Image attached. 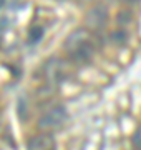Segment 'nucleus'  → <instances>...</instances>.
<instances>
[{
    "mask_svg": "<svg viewBox=\"0 0 141 150\" xmlns=\"http://www.w3.org/2000/svg\"><path fill=\"white\" fill-rule=\"evenodd\" d=\"M43 74L52 85H57L68 75V64L61 59H50L43 67Z\"/></svg>",
    "mask_w": 141,
    "mask_h": 150,
    "instance_id": "nucleus-1",
    "label": "nucleus"
},
{
    "mask_svg": "<svg viewBox=\"0 0 141 150\" xmlns=\"http://www.w3.org/2000/svg\"><path fill=\"white\" fill-rule=\"evenodd\" d=\"M65 120H66V110L61 105H57V107L50 108L48 112L38 120V125H40V129L53 130L58 129L60 125H63Z\"/></svg>",
    "mask_w": 141,
    "mask_h": 150,
    "instance_id": "nucleus-2",
    "label": "nucleus"
},
{
    "mask_svg": "<svg viewBox=\"0 0 141 150\" xmlns=\"http://www.w3.org/2000/svg\"><path fill=\"white\" fill-rule=\"evenodd\" d=\"M106 20H108V10L105 5H95L91 7L90 10L87 12L85 15V25H88L93 30H98V28H103L106 25Z\"/></svg>",
    "mask_w": 141,
    "mask_h": 150,
    "instance_id": "nucleus-3",
    "label": "nucleus"
},
{
    "mask_svg": "<svg viewBox=\"0 0 141 150\" xmlns=\"http://www.w3.org/2000/svg\"><path fill=\"white\" fill-rule=\"evenodd\" d=\"M90 38L91 37H90V32H88L87 28H76V30H73V32L66 37L65 50L71 55L73 52H76V50H80L82 47L88 45Z\"/></svg>",
    "mask_w": 141,
    "mask_h": 150,
    "instance_id": "nucleus-4",
    "label": "nucleus"
},
{
    "mask_svg": "<svg viewBox=\"0 0 141 150\" xmlns=\"http://www.w3.org/2000/svg\"><path fill=\"white\" fill-rule=\"evenodd\" d=\"M55 140L52 134H38L33 135L32 139L28 140L27 149L28 150H53Z\"/></svg>",
    "mask_w": 141,
    "mask_h": 150,
    "instance_id": "nucleus-5",
    "label": "nucleus"
},
{
    "mask_svg": "<svg viewBox=\"0 0 141 150\" xmlns=\"http://www.w3.org/2000/svg\"><path fill=\"white\" fill-rule=\"evenodd\" d=\"M91 55H93V47L88 43V45L82 47L80 50L73 52V54H71V59H73V62H76V64H83V62H87V60L91 59Z\"/></svg>",
    "mask_w": 141,
    "mask_h": 150,
    "instance_id": "nucleus-6",
    "label": "nucleus"
},
{
    "mask_svg": "<svg viewBox=\"0 0 141 150\" xmlns=\"http://www.w3.org/2000/svg\"><path fill=\"white\" fill-rule=\"evenodd\" d=\"M43 37V28L42 27H32L30 28V32H28V42L30 43H37L40 42V38Z\"/></svg>",
    "mask_w": 141,
    "mask_h": 150,
    "instance_id": "nucleus-7",
    "label": "nucleus"
},
{
    "mask_svg": "<svg viewBox=\"0 0 141 150\" xmlns=\"http://www.w3.org/2000/svg\"><path fill=\"white\" fill-rule=\"evenodd\" d=\"M111 38H113L114 43H118V45H123L126 42V38H128V33L125 30H116V32L111 33Z\"/></svg>",
    "mask_w": 141,
    "mask_h": 150,
    "instance_id": "nucleus-8",
    "label": "nucleus"
},
{
    "mask_svg": "<svg viewBox=\"0 0 141 150\" xmlns=\"http://www.w3.org/2000/svg\"><path fill=\"white\" fill-rule=\"evenodd\" d=\"M116 20H118L119 25H126V23H130L131 22V13L130 12H126V10H121L118 13V18H116Z\"/></svg>",
    "mask_w": 141,
    "mask_h": 150,
    "instance_id": "nucleus-9",
    "label": "nucleus"
},
{
    "mask_svg": "<svg viewBox=\"0 0 141 150\" xmlns=\"http://www.w3.org/2000/svg\"><path fill=\"white\" fill-rule=\"evenodd\" d=\"M133 145H135L138 150H141V127L135 132V135H133Z\"/></svg>",
    "mask_w": 141,
    "mask_h": 150,
    "instance_id": "nucleus-10",
    "label": "nucleus"
},
{
    "mask_svg": "<svg viewBox=\"0 0 141 150\" xmlns=\"http://www.w3.org/2000/svg\"><path fill=\"white\" fill-rule=\"evenodd\" d=\"M78 2H80V4H85V2H90V0H78Z\"/></svg>",
    "mask_w": 141,
    "mask_h": 150,
    "instance_id": "nucleus-11",
    "label": "nucleus"
}]
</instances>
